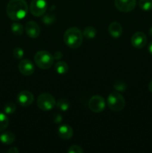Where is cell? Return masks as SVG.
Listing matches in <instances>:
<instances>
[{"label": "cell", "instance_id": "obj_1", "mask_svg": "<svg viewBox=\"0 0 152 153\" xmlns=\"http://www.w3.org/2000/svg\"><path fill=\"white\" fill-rule=\"evenodd\" d=\"M28 10V4L25 0H10L6 8L7 16L13 21L24 19Z\"/></svg>", "mask_w": 152, "mask_h": 153}, {"label": "cell", "instance_id": "obj_2", "mask_svg": "<svg viewBox=\"0 0 152 153\" xmlns=\"http://www.w3.org/2000/svg\"><path fill=\"white\" fill-rule=\"evenodd\" d=\"M63 41L69 47L77 49L83 43V33L76 27L68 28L63 34Z\"/></svg>", "mask_w": 152, "mask_h": 153}, {"label": "cell", "instance_id": "obj_3", "mask_svg": "<svg viewBox=\"0 0 152 153\" xmlns=\"http://www.w3.org/2000/svg\"><path fill=\"white\" fill-rule=\"evenodd\" d=\"M53 55L48 51H39L34 55V61L37 67L43 70H48L54 63Z\"/></svg>", "mask_w": 152, "mask_h": 153}, {"label": "cell", "instance_id": "obj_4", "mask_svg": "<svg viewBox=\"0 0 152 153\" xmlns=\"http://www.w3.org/2000/svg\"><path fill=\"white\" fill-rule=\"evenodd\" d=\"M109 108L113 111H121L125 106V100L123 96L118 92H113L108 96L107 100Z\"/></svg>", "mask_w": 152, "mask_h": 153}, {"label": "cell", "instance_id": "obj_5", "mask_svg": "<svg viewBox=\"0 0 152 153\" xmlns=\"http://www.w3.org/2000/svg\"><path fill=\"white\" fill-rule=\"evenodd\" d=\"M37 104L39 108L44 111L52 110L56 105L55 97L49 93H43L38 97Z\"/></svg>", "mask_w": 152, "mask_h": 153}, {"label": "cell", "instance_id": "obj_6", "mask_svg": "<svg viewBox=\"0 0 152 153\" xmlns=\"http://www.w3.org/2000/svg\"><path fill=\"white\" fill-rule=\"evenodd\" d=\"M29 9L34 16L37 17L43 16L47 9V1L46 0H32Z\"/></svg>", "mask_w": 152, "mask_h": 153}, {"label": "cell", "instance_id": "obj_7", "mask_svg": "<svg viewBox=\"0 0 152 153\" xmlns=\"http://www.w3.org/2000/svg\"><path fill=\"white\" fill-rule=\"evenodd\" d=\"M105 100L99 95L93 96L89 101V108L92 112L100 113L103 111L105 108Z\"/></svg>", "mask_w": 152, "mask_h": 153}, {"label": "cell", "instance_id": "obj_8", "mask_svg": "<svg viewBox=\"0 0 152 153\" xmlns=\"http://www.w3.org/2000/svg\"><path fill=\"white\" fill-rule=\"evenodd\" d=\"M137 0H115V6L121 12L132 11L136 7Z\"/></svg>", "mask_w": 152, "mask_h": 153}, {"label": "cell", "instance_id": "obj_9", "mask_svg": "<svg viewBox=\"0 0 152 153\" xmlns=\"http://www.w3.org/2000/svg\"><path fill=\"white\" fill-rule=\"evenodd\" d=\"M16 100L20 105L26 107V106H29L32 104V102H34V95L30 91H21L18 94L17 97H16Z\"/></svg>", "mask_w": 152, "mask_h": 153}, {"label": "cell", "instance_id": "obj_10", "mask_svg": "<svg viewBox=\"0 0 152 153\" xmlns=\"http://www.w3.org/2000/svg\"><path fill=\"white\" fill-rule=\"evenodd\" d=\"M131 44L137 49H142L147 43V37L143 32L138 31L133 34L131 37Z\"/></svg>", "mask_w": 152, "mask_h": 153}, {"label": "cell", "instance_id": "obj_11", "mask_svg": "<svg viewBox=\"0 0 152 153\" xmlns=\"http://www.w3.org/2000/svg\"><path fill=\"white\" fill-rule=\"evenodd\" d=\"M19 70L22 75L28 76L34 72V66L30 60L23 59L19 62Z\"/></svg>", "mask_w": 152, "mask_h": 153}, {"label": "cell", "instance_id": "obj_12", "mask_svg": "<svg viewBox=\"0 0 152 153\" xmlns=\"http://www.w3.org/2000/svg\"><path fill=\"white\" fill-rule=\"evenodd\" d=\"M25 31L31 38H37L40 34V28L38 24L34 21H29L25 25Z\"/></svg>", "mask_w": 152, "mask_h": 153}, {"label": "cell", "instance_id": "obj_13", "mask_svg": "<svg viewBox=\"0 0 152 153\" xmlns=\"http://www.w3.org/2000/svg\"><path fill=\"white\" fill-rule=\"evenodd\" d=\"M58 134L61 138L63 140H69L73 135V130L68 124H63L58 127Z\"/></svg>", "mask_w": 152, "mask_h": 153}, {"label": "cell", "instance_id": "obj_14", "mask_svg": "<svg viewBox=\"0 0 152 153\" xmlns=\"http://www.w3.org/2000/svg\"><path fill=\"white\" fill-rule=\"evenodd\" d=\"M108 31L112 37L114 38H118L122 34V27L119 22H113L109 25Z\"/></svg>", "mask_w": 152, "mask_h": 153}, {"label": "cell", "instance_id": "obj_15", "mask_svg": "<svg viewBox=\"0 0 152 153\" xmlns=\"http://www.w3.org/2000/svg\"><path fill=\"white\" fill-rule=\"evenodd\" d=\"M16 137L13 132L10 131H5L0 135V141L1 143L6 145H10L14 142Z\"/></svg>", "mask_w": 152, "mask_h": 153}, {"label": "cell", "instance_id": "obj_16", "mask_svg": "<svg viewBox=\"0 0 152 153\" xmlns=\"http://www.w3.org/2000/svg\"><path fill=\"white\" fill-rule=\"evenodd\" d=\"M55 69L57 73L60 75H63L68 72L69 66L64 61H58L55 64Z\"/></svg>", "mask_w": 152, "mask_h": 153}, {"label": "cell", "instance_id": "obj_17", "mask_svg": "<svg viewBox=\"0 0 152 153\" xmlns=\"http://www.w3.org/2000/svg\"><path fill=\"white\" fill-rule=\"evenodd\" d=\"M57 108L61 111H67L70 108V102L66 99H60L56 103Z\"/></svg>", "mask_w": 152, "mask_h": 153}, {"label": "cell", "instance_id": "obj_18", "mask_svg": "<svg viewBox=\"0 0 152 153\" xmlns=\"http://www.w3.org/2000/svg\"><path fill=\"white\" fill-rule=\"evenodd\" d=\"M96 29L92 26L86 27L83 31V36H84L86 38L89 39V40L94 38L96 36Z\"/></svg>", "mask_w": 152, "mask_h": 153}, {"label": "cell", "instance_id": "obj_19", "mask_svg": "<svg viewBox=\"0 0 152 153\" xmlns=\"http://www.w3.org/2000/svg\"><path fill=\"white\" fill-rule=\"evenodd\" d=\"M10 29H11L12 33L15 35H21L23 33V26L21 23L17 22H14L11 24L10 26Z\"/></svg>", "mask_w": 152, "mask_h": 153}, {"label": "cell", "instance_id": "obj_20", "mask_svg": "<svg viewBox=\"0 0 152 153\" xmlns=\"http://www.w3.org/2000/svg\"><path fill=\"white\" fill-rule=\"evenodd\" d=\"M9 125V119L5 113L0 112V131H3Z\"/></svg>", "mask_w": 152, "mask_h": 153}, {"label": "cell", "instance_id": "obj_21", "mask_svg": "<svg viewBox=\"0 0 152 153\" xmlns=\"http://www.w3.org/2000/svg\"><path fill=\"white\" fill-rule=\"evenodd\" d=\"M139 6L140 8L145 11L152 10V0H139Z\"/></svg>", "mask_w": 152, "mask_h": 153}, {"label": "cell", "instance_id": "obj_22", "mask_svg": "<svg viewBox=\"0 0 152 153\" xmlns=\"http://www.w3.org/2000/svg\"><path fill=\"white\" fill-rule=\"evenodd\" d=\"M16 105H15V103L8 102L4 106L3 110H4V113H5L6 114H12L16 111Z\"/></svg>", "mask_w": 152, "mask_h": 153}, {"label": "cell", "instance_id": "obj_23", "mask_svg": "<svg viewBox=\"0 0 152 153\" xmlns=\"http://www.w3.org/2000/svg\"><path fill=\"white\" fill-rule=\"evenodd\" d=\"M42 21L46 25H51V24L54 23L55 21V16L54 14H51V13H47V14L44 15L42 18Z\"/></svg>", "mask_w": 152, "mask_h": 153}, {"label": "cell", "instance_id": "obj_24", "mask_svg": "<svg viewBox=\"0 0 152 153\" xmlns=\"http://www.w3.org/2000/svg\"><path fill=\"white\" fill-rule=\"evenodd\" d=\"M13 57L16 59H22L24 56V50L20 47H16L13 50Z\"/></svg>", "mask_w": 152, "mask_h": 153}, {"label": "cell", "instance_id": "obj_25", "mask_svg": "<svg viewBox=\"0 0 152 153\" xmlns=\"http://www.w3.org/2000/svg\"><path fill=\"white\" fill-rule=\"evenodd\" d=\"M113 87L117 91H124L126 90L127 88L125 82H122V81H117V82H115Z\"/></svg>", "mask_w": 152, "mask_h": 153}, {"label": "cell", "instance_id": "obj_26", "mask_svg": "<svg viewBox=\"0 0 152 153\" xmlns=\"http://www.w3.org/2000/svg\"><path fill=\"white\" fill-rule=\"evenodd\" d=\"M83 152V149L77 145H72L68 149V152L69 153H82Z\"/></svg>", "mask_w": 152, "mask_h": 153}, {"label": "cell", "instance_id": "obj_27", "mask_svg": "<svg viewBox=\"0 0 152 153\" xmlns=\"http://www.w3.org/2000/svg\"><path fill=\"white\" fill-rule=\"evenodd\" d=\"M53 121L57 124L61 123V121H62V116L60 114H55L53 116Z\"/></svg>", "mask_w": 152, "mask_h": 153}, {"label": "cell", "instance_id": "obj_28", "mask_svg": "<svg viewBox=\"0 0 152 153\" xmlns=\"http://www.w3.org/2000/svg\"><path fill=\"white\" fill-rule=\"evenodd\" d=\"M53 57H54V59L60 60L62 58L63 53L61 52H60V51H58V52H55V53L53 54Z\"/></svg>", "mask_w": 152, "mask_h": 153}, {"label": "cell", "instance_id": "obj_29", "mask_svg": "<svg viewBox=\"0 0 152 153\" xmlns=\"http://www.w3.org/2000/svg\"><path fill=\"white\" fill-rule=\"evenodd\" d=\"M19 152V149L16 147H11L7 150V152L8 153H18Z\"/></svg>", "mask_w": 152, "mask_h": 153}, {"label": "cell", "instance_id": "obj_30", "mask_svg": "<svg viewBox=\"0 0 152 153\" xmlns=\"http://www.w3.org/2000/svg\"><path fill=\"white\" fill-rule=\"evenodd\" d=\"M148 52L151 55H152V41L149 43L148 45Z\"/></svg>", "mask_w": 152, "mask_h": 153}, {"label": "cell", "instance_id": "obj_31", "mask_svg": "<svg viewBox=\"0 0 152 153\" xmlns=\"http://www.w3.org/2000/svg\"><path fill=\"white\" fill-rule=\"evenodd\" d=\"M148 90L152 93V81H151L148 85Z\"/></svg>", "mask_w": 152, "mask_h": 153}, {"label": "cell", "instance_id": "obj_32", "mask_svg": "<svg viewBox=\"0 0 152 153\" xmlns=\"http://www.w3.org/2000/svg\"><path fill=\"white\" fill-rule=\"evenodd\" d=\"M149 34L152 37V27H151L150 29H149Z\"/></svg>", "mask_w": 152, "mask_h": 153}]
</instances>
